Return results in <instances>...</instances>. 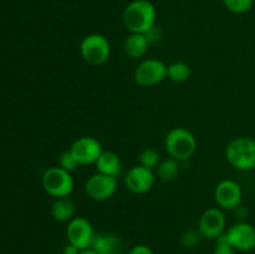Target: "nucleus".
Returning a JSON list of instances; mask_svg holds the SVG:
<instances>
[{
    "label": "nucleus",
    "mask_w": 255,
    "mask_h": 254,
    "mask_svg": "<svg viewBox=\"0 0 255 254\" xmlns=\"http://www.w3.org/2000/svg\"><path fill=\"white\" fill-rule=\"evenodd\" d=\"M157 10L149 0H133L124 10V24L129 32L146 34L156 25Z\"/></svg>",
    "instance_id": "nucleus-1"
},
{
    "label": "nucleus",
    "mask_w": 255,
    "mask_h": 254,
    "mask_svg": "<svg viewBox=\"0 0 255 254\" xmlns=\"http://www.w3.org/2000/svg\"><path fill=\"white\" fill-rule=\"evenodd\" d=\"M226 158L238 171L255 169V139L241 136L232 139L226 147Z\"/></svg>",
    "instance_id": "nucleus-2"
},
{
    "label": "nucleus",
    "mask_w": 255,
    "mask_h": 254,
    "mask_svg": "<svg viewBox=\"0 0 255 254\" xmlns=\"http://www.w3.org/2000/svg\"><path fill=\"white\" fill-rule=\"evenodd\" d=\"M164 147L172 158L179 162L188 161L197 151L196 136L184 127H176L166 134Z\"/></svg>",
    "instance_id": "nucleus-3"
},
{
    "label": "nucleus",
    "mask_w": 255,
    "mask_h": 254,
    "mask_svg": "<svg viewBox=\"0 0 255 254\" xmlns=\"http://www.w3.org/2000/svg\"><path fill=\"white\" fill-rule=\"evenodd\" d=\"M80 54L85 62L91 66H100L109 60L111 55V45L105 35L94 32L89 34L81 40Z\"/></svg>",
    "instance_id": "nucleus-4"
},
{
    "label": "nucleus",
    "mask_w": 255,
    "mask_h": 254,
    "mask_svg": "<svg viewBox=\"0 0 255 254\" xmlns=\"http://www.w3.org/2000/svg\"><path fill=\"white\" fill-rule=\"evenodd\" d=\"M41 183L45 192L54 198L70 197L75 187L71 173L59 166L47 168L42 174Z\"/></svg>",
    "instance_id": "nucleus-5"
},
{
    "label": "nucleus",
    "mask_w": 255,
    "mask_h": 254,
    "mask_svg": "<svg viewBox=\"0 0 255 254\" xmlns=\"http://www.w3.org/2000/svg\"><path fill=\"white\" fill-rule=\"evenodd\" d=\"M167 66L158 59H146L138 64L133 79L142 87H153L167 79Z\"/></svg>",
    "instance_id": "nucleus-6"
},
{
    "label": "nucleus",
    "mask_w": 255,
    "mask_h": 254,
    "mask_svg": "<svg viewBox=\"0 0 255 254\" xmlns=\"http://www.w3.org/2000/svg\"><path fill=\"white\" fill-rule=\"evenodd\" d=\"M117 177L107 176L104 173L92 174L85 183V193L94 201L104 202L112 198L117 192Z\"/></svg>",
    "instance_id": "nucleus-7"
},
{
    "label": "nucleus",
    "mask_w": 255,
    "mask_h": 254,
    "mask_svg": "<svg viewBox=\"0 0 255 254\" xmlns=\"http://www.w3.org/2000/svg\"><path fill=\"white\" fill-rule=\"evenodd\" d=\"M95 234H96V232H95L92 223L84 217H75L67 223V243L77 247L79 249L90 248Z\"/></svg>",
    "instance_id": "nucleus-8"
},
{
    "label": "nucleus",
    "mask_w": 255,
    "mask_h": 254,
    "mask_svg": "<svg viewBox=\"0 0 255 254\" xmlns=\"http://www.w3.org/2000/svg\"><path fill=\"white\" fill-rule=\"evenodd\" d=\"M226 224L227 219L223 211L221 208L212 207L206 209L199 217L198 231L203 238L216 241L222 234L226 233Z\"/></svg>",
    "instance_id": "nucleus-9"
},
{
    "label": "nucleus",
    "mask_w": 255,
    "mask_h": 254,
    "mask_svg": "<svg viewBox=\"0 0 255 254\" xmlns=\"http://www.w3.org/2000/svg\"><path fill=\"white\" fill-rule=\"evenodd\" d=\"M156 174L153 169L137 164L131 167L124 177V183L129 192L134 194L148 193L154 186Z\"/></svg>",
    "instance_id": "nucleus-10"
},
{
    "label": "nucleus",
    "mask_w": 255,
    "mask_h": 254,
    "mask_svg": "<svg viewBox=\"0 0 255 254\" xmlns=\"http://www.w3.org/2000/svg\"><path fill=\"white\" fill-rule=\"evenodd\" d=\"M226 237L237 252H252L255 249V227L248 222H237L226 231Z\"/></svg>",
    "instance_id": "nucleus-11"
},
{
    "label": "nucleus",
    "mask_w": 255,
    "mask_h": 254,
    "mask_svg": "<svg viewBox=\"0 0 255 254\" xmlns=\"http://www.w3.org/2000/svg\"><path fill=\"white\" fill-rule=\"evenodd\" d=\"M214 199L221 209L233 211L241 207L243 191L238 182L233 179H224L217 184L214 189Z\"/></svg>",
    "instance_id": "nucleus-12"
},
{
    "label": "nucleus",
    "mask_w": 255,
    "mask_h": 254,
    "mask_svg": "<svg viewBox=\"0 0 255 254\" xmlns=\"http://www.w3.org/2000/svg\"><path fill=\"white\" fill-rule=\"evenodd\" d=\"M69 149L74 154L79 164H82V166L95 164L104 152L101 142L91 136L79 137L77 139H75Z\"/></svg>",
    "instance_id": "nucleus-13"
},
{
    "label": "nucleus",
    "mask_w": 255,
    "mask_h": 254,
    "mask_svg": "<svg viewBox=\"0 0 255 254\" xmlns=\"http://www.w3.org/2000/svg\"><path fill=\"white\" fill-rule=\"evenodd\" d=\"M91 248L97 254H122L125 246L121 237L117 234L101 232L95 234Z\"/></svg>",
    "instance_id": "nucleus-14"
},
{
    "label": "nucleus",
    "mask_w": 255,
    "mask_h": 254,
    "mask_svg": "<svg viewBox=\"0 0 255 254\" xmlns=\"http://www.w3.org/2000/svg\"><path fill=\"white\" fill-rule=\"evenodd\" d=\"M149 45L146 35L131 32L124 42V51L129 59H141L147 54Z\"/></svg>",
    "instance_id": "nucleus-15"
},
{
    "label": "nucleus",
    "mask_w": 255,
    "mask_h": 254,
    "mask_svg": "<svg viewBox=\"0 0 255 254\" xmlns=\"http://www.w3.org/2000/svg\"><path fill=\"white\" fill-rule=\"evenodd\" d=\"M97 172L107 176L119 177L122 173V163L119 154L112 151H104L95 163Z\"/></svg>",
    "instance_id": "nucleus-16"
},
{
    "label": "nucleus",
    "mask_w": 255,
    "mask_h": 254,
    "mask_svg": "<svg viewBox=\"0 0 255 254\" xmlns=\"http://www.w3.org/2000/svg\"><path fill=\"white\" fill-rule=\"evenodd\" d=\"M75 203L70 197H61L55 198L51 206V217L60 223H69L72 218H75Z\"/></svg>",
    "instance_id": "nucleus-17"
},
{
    "label": "nucleus",
    "mask_w": 255,
    "mask_h": 254,
    "mask_svg": "<svg viewBox=\"0 0 255 254\" xmlns=\"http://www.w3.org/2000/svg\"><path fill=\"white\" fill-rule=\"evenodd\" d=\"M156 171L157 176L162 182H166V183L173 182L179 174V161L172 158V157L162 159L158 166H157Z\"/></svg>",
    "instance_id": "nucleus-18"
},
{
    "label": "nucleus",
    "mask_w": 255,
    "mask_h": 254,
    "mask_svg": "<svg viewBox=\"0 0 255 254\" xmlns=\"http://www.w3.org/2000/svg\"><path fill=\"white\" fill-rule=\"evenodd\" d=\"M191 74V66L184 61H174L167 66V77L177 84L188 81Z\"/></svg>",
    "instance_id": "nucleus-19"
},
{
    "label": "nucleus",
    "mask_w": 255,
    "mask_h": 254,
    "mask_svg": "<svg viewBox=\"0 0 255 254\" xmlns=\"http://www.w3.org/2000/svg\"><path fill=\"white\" fill-rule=\"evenodd\" d=\"M161 161V154L153 147L144 148L139 154V164L149 169H156Z\"/></svg>",
    "instance_id": "nucleus-20"
},
{
    "label": "nucleus",
    "mask_w": 255,
    "mask_h": 254,
    "mask_svg": "<svg viewBox=\"0 0 255 254\" xmlns=\"http://www.w3.org/2000/svg\"><path fill=\"white\" fill-rule=\"evenodd\" d=\"M223 4L228 11L233 14H246L253 7L254 0H223Z\"/></svg>",
    "instance_id": "nucleus-21"
},
{
    "label": "nucleus",
    "mask_w": 255,
    "mask_h": 254,
    "mask_svg": "<svg viewBox=\"0 0 255 254\" xmlns=\"http://www.w3.org/2000/svg\"><path fill=\"white\" fill-rule=\"evenodd\" d=\"M202 239H203V237L199 233L198 229H189L182 234L181 244L186 249H194L201 244Z\"/></svg>",
    "instance_id": "nucleus-22"
},
{
    "label": "nucleus",
    "mask_w": 255,
    "mask_h": 254,
    "mask_svg": "<svg viewBox=\"0 0 255 254\" xmlns=\"http://www.w3.org/2000/svg\"><path fill=\"white\" fill-rule=\"evenodd\" d=\"M79 166H80L79 162L76 161V158H75L74 154L71 153L70 149L64 151L59 156V167H61V168L65 169V171L71 173V172H74Z\"/></svg>",
    "instance_id": "nucleus-23"
},
{
    "label": "nucleus",
    "mask_w": 255,
    "mask_h": 254,
    "mask_svg": "<svg viewBox=\"0 0 255 254\" xmlns=\"http://www.w3.org/2000/svg\"><path fill=\"white\" fill-rule=\"evenodd\" d=\"M237 251L231 246V243L227 239L226 233L222 234L219 238L216 239V246H214L212 254H236Z\"/></svg>",
    "instance_id": "nucleus-24"
},
{
    "label": "nucleus",
    "mask_w": 255,
    "mask_h": 254,
    "mask_svg": "<svg viewBox=\"0 0 255 254\" xmlns=\"http://www.w3.org/2000/svg\"><path fill=\"white\" fill-rule=\"evenodd\" d=\"M144 35H146L147 39H148L149 44H153V42H157L162 37L161 30H159L158 27L156 26V25H154V26L152 27V29H149L148 31H147Z\"/></svg>",
    "instance_id": "nucleus-25"
},
{
    "label": "nucleus",
    "mask_w": 255,
    "mask_h": 254,
    "mask_svg": "<svg viewBox=\"0 0 255 254\" xmlns=\"http://www.w3.org/2000/svg\"><path fill=\"white\" fill-rule=\"evenodd\" d=\"M128 254H154V252L146 244H136L129 249Z\"/></svg>",
    "instance_id": "nucleus-26"
},
{
    "label": "nucleus",
    "mask_w": 255,
    "mask_h": 254,
    "mask_svg": "<svg viewBox=\"0 0 255 254\" xmlns=\"http://www.w3.org/2000/svg\"><path fill=\"white\" fill-rule=\"evenodd\" d=\"M81 251V249H79L77 247L72 246V244L67 243L66 246H65L64 251H62V254H79V252Z\"/></svg>",
    "instance_id": "nucleus-27"
},
{
    "label": "nucleus",
    "mask_w": 255,
    "mask_h": 254,
    "mask_svg": "<svg viewBox=\"0 0 255 254\" xmlns=\"http://www.w3.org/2000/svg\"><path fill=\"white\" fill-rule=\"evenodd\" d=\"M79 254H97L96 252L94 251V249L90 247V248H86V249H81V251L79 252Z\"/></svg>",
    "instance_id": "nucleus-28"
}]
</instances>
